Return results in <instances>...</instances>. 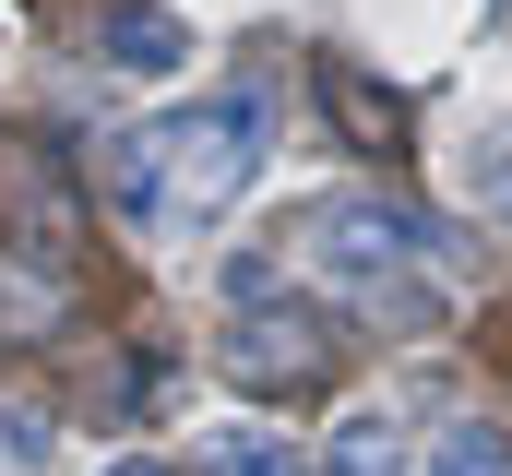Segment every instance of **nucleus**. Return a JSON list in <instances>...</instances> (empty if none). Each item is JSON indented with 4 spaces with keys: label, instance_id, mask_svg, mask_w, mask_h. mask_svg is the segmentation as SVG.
I'll list each match as a JSON object with an SVG mask.
<instances>
[{
    "label": "nucleus",
    "instance_id": "obj_1",
    "mask_svg": "<svg viewBox=\"0 0 512 476\" xmlns=\"http://www.w3.org/2000/svg\"><path fill=\"white\" fill-rule=\"evenodd\" d=\"M251 179H262V96H203L179 119L108 131V191H120L131 227H155V238L215 227Z\"/></svg>",
    "mask_w": 512,
    "mask_h": 476
},
{
    "label": "nucleus",
    "instance_id": "obj_2",
    "mask_svg": "<svg viewBox=\"0 0 512 476\" xmlns=\"http://www.w3.org/2000/svg\"><path fill=\"white\" fill-rule=\"evenodd\" d=\"M405 262H417V227L393 203H370V191L310 215V274L346 286V298H370V310H382V286H405Z\"/></svg>",
    "mask_w": 512,
    "mask_h": 476
},
{
    "label": "nucleus",
    "instance_id": "obj_3",
    "mask_svg": "<svg viewBox=\"0 0 512 476\" xmlns=\"http://www.w3.org/2000/svg\"><path fill=\"white\" fill-rule=\"evenodd\" d=\"M322 476H417V465H405V429H393L382 405H346L322 429Z\"/></svg>",
    "mask_w": 512,
    "mask_h": 476
},
{
    "label": "nucleus",
    "instance_id": "obj_4",
    "mask_svg": "<svg viewBox=\"0 0 512 476\" xmlns=\"http://www.w3.org/2000/svg\"><path fill=\"white\" fill-rule=\"evenodd\" d=\"M453 191L477 215H512V119H465L453 131Z\"/></svg>",
    "mask_w": 512,
    "mask_h": 476
},
{
    "label": "nucleus",
    "instance_id": "obj_5",
    "mask_svg": "<svg viewBox=\"0 0 512 476\" xmlns=\"http://www.w3.org/2000/svg\"><path fill=\"white\" fill-rule=\"evenodd\" d=\"M191 476H310V465L286 453V429H262V417H227V429H203Z\"/></svg>",
    "mask_w": 512,
    "mask_h": 476
},
{
    "label": "nucleus",
    "instance_id": "obj_6",
    "mask_svg": "<svg viewBox=\"0 0 512 476\" xmlns=\"http://www.w3.org/2000/svg\"><path fill=\"white\" fill-rule=\"evenodd\" d=\"M179 60H191V36L167 12H120L108 24V72H179Z\"/></svg>",
    "mask_w": 512,
    "mask_h": 476
},
{
    "label": "nucleus",
    "instance_id": "obj_7",
    "mask_svg": "<svg viewBox=\"0 0 512 476\" xmlns=\"http://www.w3.org/2000/svg\"><path fill=\"white\" fill-rule=\"evenodd\" d=\"M429 476H512V429L501 417H453L441 453H429Z\"/></svg>",
    "mask_w": 512,
    "mask_h": 476
},
{
    "label": "nucleus",
    "instance_id": "obj_8",
    "mask_svg": "<svg viewBox=\"0 0 512 476\" xmlns=\"http://www.w3.org/2000/svg\"><path fill=\"white\" fill-rule=\"evenodd\" d=\"M0 453H12V465H36V453H48V429H36V417H0Z\"/></svg>",
    "mask_w": 512,
    "mask_h": 476
},
{
    "label": "nucleus",
    "instance_id": "obj_9",
    "mask_svg": "<svg viewBox=\"0 0 512 476\" xmlns=\"http://www.w3.org/2000/svg\"><path fill=\"white\" fill-rule=\"evenodd\" d=\"M108 476H155V465H108Z\"/></svg>",
    "mask_w": 512,
    "mask_h": 476
}]
</instances>
